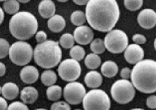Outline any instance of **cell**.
Here are the masks:
<instances>
[{
	"instance_id": "1",
	"label": "cell",
	"mask_w": 156,
	"mask_h": 110,
	"mask_svg": "<svg viewBox=\"0 0 156 110\" xmlns=\"http://www.w3.org/2000/svg\"><path fill=\"white\" fill-rule=\"evenodd\" d=\"M85 14L87 21L93 29L108 32L115 27L120 12L116 0H89Z\"/></svg>"
},
{
	"instance_id": "2",
	"label": "cell",
	"mask_w": 156,
	"mask_h": 110,
	"mask_svg": "<svg viewBox=\"0 0 156 110\" xmlns=\"http://www.w3.org/2000/svg\"><path fill=\"white\" fill-rule=\"evenodd\" d=\"M156 62L152 59L139 61L131 72V83L135 88L144 94L156 91Z\"/></svg>"
},
{
	"instance_id": "3",
	"label": "cell",
	"mask_w": 156,
	"mask_h": 110,
	"mask_svg": "<svg viewBox=\"0 0 156 110\" xmlns=\"http://www.w3.org/2000/svg\"><path fill=\"white\" fill-rule=\"evenodd\" d=\"M11 34L19 40H27L32 37L38 29V21L31 12L21 11L14 14L9 22Z\"/></svg>"
},
{
	"instance_id": "4",
	"label": "cell",
	"mask_w": 156,
	"mask_h": 110,
	"mask_svg": "<svg viewBox=\"0 0 156 110\" xmlns=\"http://www.w3.org/2000/svg\"><path fill=\"white\" fill-rule=\"evenodd\" d=\"M33 56L39 66L49 69L54 68L61 62L62 52L58 42L45 40L35 47Z\"/></svg>"
},
{
	"instance_id": "5",
	"label": "cell",
	"mask_w": 156,
	"mask_h": 110,
	"mask_svg": "<svg viewBox=\"0 0 156 110\" xmlns=\"http://www.w3.org/2000/svg\"><path fill=\"white\" fill-rule=\"evenodd\" d=\"M82 102L85 110H109L111 107V101L108 95L103 90L98 88H94L85 94Z\"/></svg>"
},
{
	"instance_id": "6",
	"label": "cell",
	"mask_w": 156,
	"mask_h": 110,
	"mask_svg": "<svg viewBox=\"0 0 156 110\" xmlns=\"http://www.w3.org/2000/svg\"><path fill=\"white\" fill-rule=\"evenodd\" d=\"M34 50L30 44L24 41L14 42L10 46L9 57L14 64L18 66H26L31 62Z\"/></svg>"
},
{
	"instance_id": "7",
	"label": "cell",
	"mask_w": 156,
	"mask_h": 110,
	"mask_svg": "<svg viewBox=\"0 0 156 110\" xmlns=\"http://www.w3.org/2000/svg\"><path fill=\"white\" fill-rule=\"evenodd\" d=\"M111 96L117 103L126 104L134 98L136 90L133 84L127 79L117 80L111 87Z\"/></svg>"
},
{
	"instance_id": "8",
	"label": "cell",
	"mask_w": 156,
	"mask_h": 110,
	"mask_svg": "<svg viewBox=\"0 0 156 110\" xmlns=\"http://www.w3.org/2000/svg\"><path fill=\"white\" fill-rule=\"evenodd\" d=\"M104 43L109 52L119 54L124 52L129 45V37L126 32L120 29H112L105 36Z\"/></svg>"
},
{
	"instance_id": "9",
	"label": "cell",
	"mask_w": 156,
	"mask_h": 110,
	"mask_svg": "<svg viewBox=\"0 0 156 110\" xmlns=\"http://www.w3.org/2000/svg\"><path fill=\"white\" fill-rule=\"evenodd\" d=\"M60 77L66 82L75 81L80 77L82 68L80 63L73 59H65L58 68Z\"/></svg>"
},
{
	"instance_id": "10",
	"label": "cell",
	"mask_w": 156,
	"mask_h": 110,
	"mask_svg": "<svg viewBox=\"0 0 156 110\" xmlns=\"http://www.w3.org/2000/svg\"><path fill=\"white\" fill-rule=\"evenodd\" d=\"M86 94L84 85L79 82H69L64 89V97L66 102L72 105L82 103Z\"/></svg>"
},
{
	"instance_id": "11",
	"label": "cell",
	"mask_w": 156,
	"mask_h": 110,
	"mask_svg": "<svg viewBox=\"0 0 156 110\" xmlns=\"http://www.w3.org/2000/svg\"><path fill=\"white\" fill-rule=\"evenodd\" d=\"M144 52L139 44H129L124 50V57L126 61L130 64H136L144 58Z\"/></svg>"
},
{
	"instance_id": "12",
	"label": "cell",
	"mask_w": 156,
	"mask_h": 110,
	"mask_svg": "<svg viewBox=\"0 0 156 110\" xmlns=\"http://www.w3.org/2000/svg\"><path fill=\"white\" fill-rule=\"evenodd\" d=\"M94 32L91 28L87 26H79L74 31L73 37L75 41L81 45H87L90 44L94 39Z\"/></svg>"
},
{
	"instance_id": "13",
	"label": "cell",
	"mask_w": 156,
	"mask_h": 110,
	"mask_svg": "<svg viewBox=\"0 0 156 110\" xmlns=\"http://www.w3.org/2000/svg\"><path fill=\"white\" fill-rule=\"evenodd\" d=\"M137 22L143 29H153L156 24V13L155 10L149 8L142 10L137 17Z\"/></svg>"
},
{
	"instance_id": "14",
	"label": "cell",
	"mask_w": 156,
	"mask_h": 110,
	"mask_svg": "<svg viewBox=\"0 0 156 110\" xmlns=\"http://www.w3.org/2000/svg\"><path fill=\"white\" fill-rule=\"evenodd\" d=\"M20 77L24 83L31 85L37 81L39 71L34 66H26L20 71Z\"/></svg>"
},
{
	"instance_id": "15",
	"label": "cell",
	"mask_w": 156,
	"mask_h": 110,
	"mask_svg": "<svg viewBox=\"0 0 156 110\" xmlns=\"http://www.w3.org/2000/svg\"><path fill=\"white\" fill-rule=\"evenodd\" d=\"M55 5L52 0H42L39 4L38 12L43 18H50L55 14Z\"/></svg>"
},
{
	"instance_id": "16",
	"label": "cell",
	"mask_w": 156,
	"mask_h": 110,
	"mask_svg": "<svg viewBox=\"0 0 156 110\" xmlns=\"http://www.w3.org/2000/svg\"><path fill=\"white\" fill-rule=\"evenodd\" d=\"M85 83L89 88H98L101 85L103 82L101 74L97 71H90L85 74Z\"/></svg>"
},
{
	"instance_id": "17",
	"label": "cell",
	"mask_w": 156,
	"mask_h": 110,
	"mask_svg": "<svg viewBox=\"0 0 156 110\" xmlns=\"http://www.w3.org/2000/svg\"><path fill=\"white\" fill-rule=\"evenodd\" d=\"M66 27V20L63 16L55 14L49 18L48 21V27L51 31L58 33L62 31Z\"/></svg>"
},
{
	"instance_id": "18",
	"label": "cell",
	"mask_w": 156,
	"mask_h": 110,
	"mask_svg": "<svg viewBox=\"0 0 156 110\" xmlns=\"http://www.w3.org/2000/svg\"><path fill=\"white\" fill-rule=\"evenodd\" d=\"M39 93L36 88L32 86H27L20 91V98L26 104H34L37 100Z\"/></svg>"
},
{
	"instance_id": "19",
	"label": "cell",
	"mask_w": 156,
	"mask_h": 110,
	"mask_svg": "<svg viewBox=\"0 0 156 110\" xmlns=\"http://www.w3.org/2000/svg\"><path fill=\"white\" fill-rule=\"evenodd\" d=\"M2 94L7 100H13L19 94V87L13 83H7L2 87Z\"/></svg>"
},
{
	"instance_id": "20",
	"label": "cell",
	"mask_w": 156,
	"mask_h": 110,
	"mask_svg": "<svg viewBox=\"0 0 156 110\" xmlns=\"http://www.w3.org/2000/svg\"><path fill=\"white\" fill-rule=\"evenodd\" d=\"M101 74L107 78H112L118 72V66L113 61H107L101 66Z\"/></svg>"
},
{
	"instance_id": "21",
	"label": "cell",
	"mask_w": 156,
	"mask_h": 110,
	"mask_svg": "<svg viewBox=\"0 0 156 110\" xmlns=\"http://www.w3.org/2000/svg\"><path fill=\"white\" fill-rule=\"evenodd\" d=\"M101 59L98 56V54L96 53H90L85 57V64L87 68L89 69H96L101 65Z\"/></svg>"
},
{
	"instance_id": "22",
	"label": "cell",
	"mask_w": 156,
	"mask_h": 110,
	"mask_svg": "<svg viewBox=\"0 0 156 110\" xmlns=\"http://www.w3.org/2000/svg\"><path fill=\"white\" fill-rule=\"evenodd\" d=\"M41 82L45 86L55 85L57 82V74L53 70H45L41 74Z\"/></svg>"
},
{
	"instance_id": "23",
	"label": "cell",
	"mask_w": 156,
	"mask_h": 110,
	"mask_svg": "<svg viewBox=\"0 0 156 110\" xmlns=\"http://www.w3.org/2000/svg\"><path fill=\"white\" fill-rule=\"evenodd\" d=\"M46 95H47L48 99L50 101H58L60 99L62 96V88L59 85H51L48 86V88L46 90Z\"/></svg>"
},
{
	"instance_id": "24",
	"label": "cell",
	"mask_w": 156,
	"mask_h": 110,
	"mask_svg": "<svg viewBox=\"0 0 156 110\" xmlns=\"http://www.w3.org/2000/svg\"><path fill=\"white\" fill-rule=\"evenodd\" d=\"M3 9L6 13L14 15L20 10V2L18 0H5L4 1Z\"/></svg>"
},
{
	"instance_id": "25",
	"label": "cell",
	"mask_w": 156,
	"mask_h": 110,
	"mask_svg": "<svg viewBox=\"0 0 156 110\" xmlns=\"http://www.w3.org/2000/svg\"><path fill=\"white\" fill-rule=\"evenodd\" d=\"M90 48L94 53L102 54L105 52L106 48L104 43V40L100 38L95 39L90 42Z\"/></svg>"
},
{
	"instance_id": "26",
	"label": "cell",
	"mask_w": 156,
	"mask_h": 110,
	"mask_svg": "<svg viewBox=\"0 0 156 110\" xmlns=\"http://www.w3.org/2000/svg\"><path fill=\"white\" fill-rule=\"evenodd\" d=\"M70 19H71L72 23L73 25L77 26V27L83 25L86 21L85 12H83L81 10H76L72 12Z\"/></svg>"
},
{
	"instance_id": "27",
	"label": "cell",
	"mask_w": 156,
	"mask_h": 110,
	"mask_svg": "<svg viewBox=\"0 0 156 110\" xmlns=\"http://www.w3.org/2000/svg\"><path fill=\"white\" fill-rule=\"evenodd\" d=\"M75 42V38H74L73 35L69 33H66L61 35L60 40H59V44H61V47L65 49H69L73 47Z\"/></svg>"
},
{
	"instance_id": "28",
	"label": "cell",
	"mask_w": 156,
	"mask_h": 110,
	"mask_svg": "<svg viewBox=\"0 0 156 110\" xmlns=\"http://www.w3.org/2000/svg\"><path fill=\"white\" fill-rule=\"evenodd\" d=\"M69 54L72 59L77 61H80L85 56V51L84 48L80 45H75L71 48Z\"/></svg>"
},
{
	"instance_id": "29",
	"label": "cell",
	"mask_w": 156,
	"mask_h": 110,
	"mask_svg": "<svg viewBox=\"0 0 156 110\" xmlns=\"http://www.w3.org/2000/svg\"><path fill=\"white\" fill-rule=\"evenodd\" d=\"M124 5L128 10L136 11L143 5V0H124Z\"/></svg>"
},
{
	"instance_id": "30",
	"label": "cell",
	"mask_w": 156,
	"mask_h": 110,
	"mask_svg": "<svg viewBox=\"0 0 156 110\" xmlns=\"http://www.w3.org/2000/svg\"><path fill=\"white\" fill-rule=\"evenodd\" d=\"M10 49V44L5 39L0 38V59L7 56Z\"/></svg>"
},
{
	"instance_id": "31",
	"label": "cell",
	"mask_w": 156,
	"mask_h": 110,
	"mask_svg": "<svg viewBox=\"0 0 156 110\" xmlns=\"http://www.w3.org/2000/svg\"><path fill=\"white\" fill-rule=\"evenodd\" d=\"M51 109L52 110H70L69 104L64 101H58L52 104Z\"/></svg>"
},
{
	"instance_id": "32",
	"label": "cell",
	"mask_w": 156,
	"mask_h": 110,
	"mask_svg": "<svg viewBox=\"0 0 156 110\" xmlns=\"http://www.w3.org/2000/svg\"><path fill=\"white\" fill-rule=\"evenodd\" d=\"M8 110H16V109H20V110H28L29 107H27V104L22 103L20 101H15L11 103L10 105L7 106V109Z\"/></svg>"
},
{
	"instance_id": "33",
	"label": "cell",
	"mask_w": 156,
	"mask_h": 110,
	"mask_svg": "<svg viewBox=\"0 0 156 110\" xmlns=\"http://www.w3.org/2000/svg\"><path fill=\"white\" fill-rule=\"evenodd\" d=\"M132 40L137 44H145L147 42L146 37L144 35L140 34H136L132 37Z\"/></svg>"
},
{
	"instance_id": "34",
	"label": "cell",
	"mask_w": 156,
	"mask_h": 110,
	"mask_svg": "<svg viewBox=\"0 0 156 110\" xmlns=\"http://www.w3.org/2000/svg\"><path fill=\"white\" fill-rule=\"evenodd\" d=\"M35 38H36L37 42V43H42V42H44L45 40H47V34H46L43 31H37L36 34H35Z\"/></svg>"
},
{
	"instance_id": "35",
	"label": "cell",
	"mask_w": 156,
	"mask_h": 110,
	"mask_svg": "<svg viewBox=\"0 0 156 110\" xmlns=\"http://www.w3.org/2000/svg\"><path fill=\"white\" fill-rule=\"evenodd\" d=\"M147 106L148 108L151 109H155L156 108V96L155 95H153V96H150L147 98L146 101Z\"/></svg>"
},
{
	"instance_id": "36",
	"label": "cell",
	"mask_w": 156,
	"mask_h": 110,
	"mask_svg": "<svg viewBox=\"0 0 156 110\" xmlns=\"http://www.w3.org/2000/svg\"><path fill=\"white\" fill-rule=\"evenodd\" d=\"M131 70L128 67H124L120 71V77L122 79H129L131 77Z\"/></svg>"
},
{
	"instance_id": "37",
	"label": "cell",
	"mask_w": 156,
	"mask_h": 110,
	"mask_svg": "<svg viewBox=\"0 0 156 110\" xmlns=\"http://www.w3.org/2000/svg\"><path fill=\"white\" fill-rule=\"evenodd\" d=\"M7 102L3 97H0V110H5L7 109Z\"/></svg>"
},
{
	"instance_id": "38",
	"label": "cell",
	"mask_w": 156,
	"mask_h": 110,
	"mask_svg": "<svg viewBox=\"0 0 156 110\" xmlns=\"http://www.w3.org/2000/svg\"><path fill=\"white\" fill-rule=\"evenodd\" d=\"M6 73V66L3 63L0 62V77H3Z\"/></svg>"
},
{
	"instance_id": "39",
	"label": "cell",
	"mask_w": 156,
	"mask_h": 110,
	"mask_svg": "<svg viewBox=\"0 0 156 110\" xmlns=\"http://www.w3.org/2000/svg\"><path fill=\"white\" fill-rule=\"evenodd\" d=\"M72 1L75 2L76 5H80V6H83V5H85L89 0H72Z\"/></svg>"
},
{
	"instance_id": "40",
	"label": "cell",
	"mask_w": 156,
	"mask_h": 110,
	"mask_svg": "<svg viewBox=\"0 0 156 110\" xmlns=\"http://www.w3.org/2000/svg\"><path fill=\"white\" fill-rule=\"evenodd\" d=\"M5 19V13H4V10L0 7V25L2 23L3 20Z\"/></svg>"
},
{
	"instance_id": "41",
	"label": "cell",
	"mask_w": 156,
	"mask_h": 110,
	"mask_svg": "<svg viewBox=\"0 0 156 110\" xmlns=\"http://www.w3.org/2000/svg\"><path fill=\"white\" fill-rule=\"evenodd\" d=\"M18 2H19L20 3H23V4H26V3H28L29 2L30 0H18Z\"/></svg>"
},
{
	"instance_id": "42",
	"label": "cell",
	"mask_w": 156,
	"mask_h": 110,
	"mask_svg": "<svg viewBox=\"0 0 156 110\" xmlns=\"http://www.w3.org/2000/svg\"><path fill=\"white\" fill-rule=\"evenodd\" d=\"M57 1L60 2H67L68 0H57Z\"/></svg>"
},
{
	"instance_id": "43",
	"label": "cell",
	"mask_w": 156,
	"mask_h": 110,
	"mask_svg": "<svg viewBox=\"0 0 156 110\" xmlns=\"http://www.w3.org/2000/svg\"><path fill=\"white\" fill-rule=\"evenodd\" d=\"M134 109V110H137V109H139V110H142V109H140V108H136V109Z\"/></svg>"
},
{
	"instance_id": "44",
	"label": "cell",
	"mask_w": 156,
	"mask_h": 110,
	"mask_svg": "<svg viewBox=\"0 0 156 110\" xmlns=\"http://www.w3.org/2000/svg\"><path fill=\"white\" fill-rule=\"evenodd\" d=\"M2 94V87L0 86V94Z\"/></svg>"
},
{
	"instance_id": "45",
	"label": "cell",
	"mask_w": 156,
	"mask_h": 110,
	"mask_svg": "<svg viewBox=\"0 0 156 110\" xmlns=\"http://www.w3.org/2000/svg\"><path fill=\"white\" fill-rule=\"evenodd\" d=\"M4 1H5V0H0V2H4Z\"/></svg>"
}]
</instances>
